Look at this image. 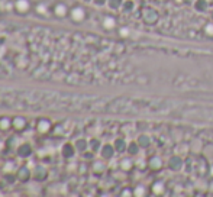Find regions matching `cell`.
Segmentation results:
<instances>
[{
  "label": "cell",
  "instance_id": "1",
  "mask_svg": "<svg viewBox=\"0 0 213 197\" xmlns=\"http://www.w3.org/2000/svg\"><path fill=\"white\" fill-rule=\"evenodd\" d=\"M206 28H207V32H209V35H210V33L213 35V25H212V26H210V25H207Z\"/></svg>",
  "mask_w": 213,
  "mask_h": 197
}]
</instances>
